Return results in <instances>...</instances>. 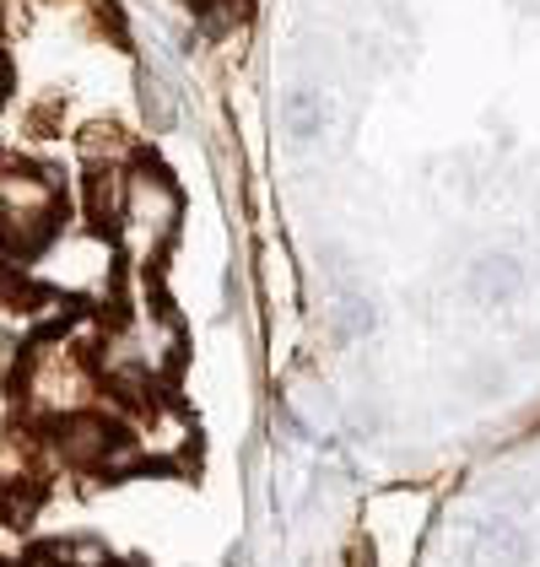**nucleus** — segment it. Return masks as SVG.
<instances>
[{
  "label": "nucleus",
  "instance_id": "f257e3e1",
  "mask_svg": "<svg viewBox=\"0 0 540 567\" xmlns=\"http://www.w3.org/2000/svg\"><path fill=\"white\" fill-rule=\"evenodd\" d=\"M92 379L97 373H92L87 351L76 347V341H65V336H44V341H33V351H28L22 400H28L33 416L65 422V416H82L87 411V400L97 394Z\"/></svg>",
  "mask_w": 540,
  "mask_h": 567
},
{
  "label": "nucleus",
  "instance_id": "f03ea898",
  "mask_svg": "<svg viewBox=\"0 0 540 567\" xmlns=\"http://www.w3.org/2000/svg\"><path fill=\"white\" fill-rule=\"evenodd\" d=\"M60 227V184L33 163H0V244L11 255H39Z\"/></svg>",
  "mask_w": 540,
  "mask_h": 567
},
{
  "label": "nucleus",
  "instance_id": "7ed1b4c3",
  "mask_svg": "<svg viewBox=\"0 0 540 567\" xmlns=\"http://www.w3.org/2000/svg\"><path fill=\"white\" fill-rule=\"evenodd\" d=\"M174 221H179V189L168 184L163 168H131L125 189H120V238L131 255H157L168 238H174Z\"/></svg>",
  "mask_w": 540,
  "mask_h": 567
},
{
  "label": "nucleus",
  "instance_id": "20e7f679",
  "mask_svg": "<svg viewBox=\"0 0 540 567\" xmlns=\"http://www.w3.org/2000/svg\"><path fill=\"white\" fill-rule=\"evenodd\" d=\"M470 567H530V535L502 514L481 519L470 535Z\"/></svg>",
  "mask_w": 540,
  "mask_h": 567
},
{
  "label": "nucleus",
  "instance_id": "39448f33",
  "mask_svg": "<svg viewBox=\"0 0 540 567\" xmlns=\"http://www.w3.org/2000/svg\"><path fill=\"white\" fill-rule=\"evenodd\" d=\"M54 437H60V454L71 460V465H108V454H114V443H120V427H108V422H97V416H65V422H54Z\"/></svg>",
  "mask_w": 540,
  "mask_h": 567
},
{
  "label": "nucleus",
  "instance_id": "423d86ee",
  "mask_svg": "<svg viewBox=\"0 0 540 567\" xmlns=\"http://www.w3.org/2000/svg\"><path fill=\"white\" fill-rule=\"evenodd\" d=\"M525 292V265L513 260V255H481V260L470 265V298L476 303H513Z\"/></svg>",
  "mask_w": 540,
  "mask_h": 567
},
{
  "label": "nucleus",
  "instance_id": "0eeeda50",
  "mask_svg": "<svg viewBox=\"0 0 540 567\" xmlns=\"http://www.w3.org/2000/svg\"><path fill=\"white\" fill-rule=\"evenodd\" d=\"M281 125H287V135L292 141H314L319 125H324V97H319L314 87H287L281 92Z\"/></svg>",
  "mask_w": 540,
  "mask_h": 567
},
{
  "label": "nucleus",
  "instance_id": "6e6552de",
  "mask_svg": "<svg viewBox=\"0 0 540 567\" xmlns=\"http://www.w3.org/2000/svg\"><path fill=\"white\" fill-rule=\"evenodd\" d=\"M120 189H125V178L114 174V168H92L87 174V212L97 227H114V217H120Z\"/></svg>",
  "mask_w": 540,
  "mask_h": 567
},
{
  "label": "nucleus",
  "instance_id": "1a4fd4ad",
  "mask_svg": "<svg viewBox=\"0 0 540 567\" xmlns=\"http://www.w3.org/2000/svg\"><path fill=\"white\" fill-rule=\"evenodd\" d=\"M330 319H335V336H341V341H357V336L373 330V308H367V298H357V292H346Z\"/></svg>",
  "mask_w": 540,
  "mask_h": 567
}]
</instances>
